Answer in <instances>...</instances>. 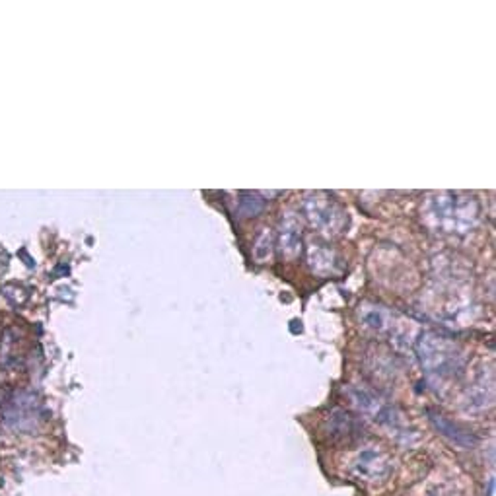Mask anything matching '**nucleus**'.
Returning a JSON list of instances; mask_svg holds the SVG:
<instances>
[{
	"instance_id": "nucleus-1",
	"label": "nucleus",
	"mask_w": 496,
	"mask_h": 496,
	"mask_svg": "<svg viewBox=\"0 0 496 496\" xmlns=\"http://www.w3.org/2000/svg\"><path fill=\"white\" fill-rule=\"evenodd\" d=\"M421 360L426 372H434L438 376H450L457 370L459 364V355L453 350L442 337H430L424 335L421 337Z\"/></svg>"
},
{
	"instance_id": "nucleus-2",
	"label": "nucleus",
	"mask_w": 496,
	"mask_h": 496,
	"mask_svg": "<svg viewBox=\"0 0 496 496\" xmlns=\"http://www.w3.org/2000/svg\"><path fill=\"white\" fill-rule=\"evenodd\" d=\"M306 210L315 228H319V232L325 234H339L343 232L341 228L345 226L346 212L337 206L333 201L324 199V197H310L306 201Z\"/></svg>"
},
{
	"instance_id": "nucleus-3",
	"label": "nucleus",
	"mask_w": 496,
	"mask_h": 496,
	"mask_svg": "<svg viewBox=\"0 0 496 496\" xmlns=\"http://www.w3.org/2000/svg\"><path fill=\"white\" fill-rule=\"evenodd\" d=\"M428 419H430L432 426L440 432L444 438H448L453 446H457L462 450H471L479 444V438L475 436L473 432H469L462 424L453 422L452 419H448L446 415L438 413V410H428Z\"/></svg>"
},
{
	"instance_id": "nucleus-4",
	"label": "nucleus",
	"mask_w": 496,
	"mask_h": 496,
	"mask_svg": "<svg viewBox=\"0 0 496 496\" xmlns=\"http://www.w3.org/2000/svg\"><path fill=\"white\" fill-rule=\"evenodd\" d=\"M391 469L389 459L384 453L374 452V450H366L358 455L355 464V473L362 477L364 481H381L386 479Z\"/></svg>"
},
{
	"instance_id": "nucleus-5",
	"label": "nucleus",
	"mask_w": 496,
	"mask_h": 496,
	"mask_svg": "<svg viewBox=\"0 0 496 496\" xmlns=\"http://www.w3.org/2000/svg\"><path fill=\"white\" fill-rule=\"evenodd\" d=\"M331 438L339 442H350L358 436V422L355 417L346 410H335L331 417V426H329Z\"/></svg>"
},
{
	"instance_id": "nucleus-6",
	"label": "nucleus",
	"mask_w": 496,
	"mask_h": 496,
	"mask_svg": "<svg viewBox=\"0 0 496 496\" xmlns=\"http://www.w3.org/2000/svg\"><path fill=\"white\" fill-rule=\"evenodd\" d=\"M281 248L286 255H296L300 251V226L296 220L288 218L281 228Z\"/></svg>"
},
{
	"instance_id": "nucleus-7",
	"label": "nucleus",
	"mask_w": 496,
	"mask_h": 496,
	"mask_svg": "<svg viewBox=\"0 0 496 496\" xmlns=\"http://www.w3.org/2000/svg\"><path fill=\"white\" fill-rule=\"evenodd\" d=\"M263 199H259L255 193H244L239 199V212L244 216H257L263 210Z\"/></svg>"
},
{
	"instance_id": "nucleus-8",
	"label": "nucleus",
	"mask_w": 496,
	"mask_h": 496,
	"mask_svg": "<svg viewBox=\"0 0 496 496\" xmlns=\"http://www.w3.org/2000/svg\"><path fill=\"white\" fill-rule=\"evenodd\" d=\"M321 251V259H317V257H313V255H310V259H312V269H315L317 272H333L335 269H337V257H335V253L333 251H329V249H319Z\"/></svg>"
},
{
	"instance_id": "nucleus-9",
	"label": "nucleus",
	"mask_w": 496,
	"mask_h": 496,
	"mask_svg": "<svg viewBox=\"0 0 496 496\" xmlns=\"http://www.w3.org/2000/svg\"><path fill=\"white\" fill-rule=\"evenodd\" d=\"M265 244H270V234H269V230H267V228L263 230V234H261L259 239H257V248H255V251L263 248ZM269 253H270V246H267V251H265V253H259V255H257V259H265V255L269 257Z\"/></svg>"
}]
</instances>
